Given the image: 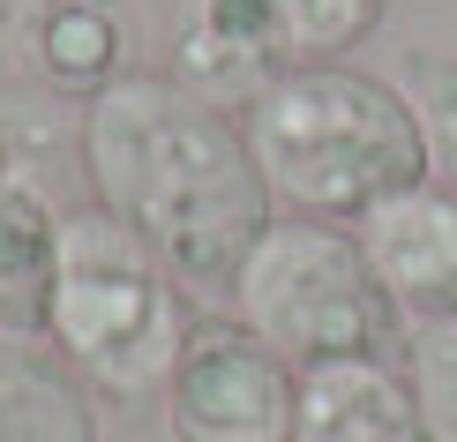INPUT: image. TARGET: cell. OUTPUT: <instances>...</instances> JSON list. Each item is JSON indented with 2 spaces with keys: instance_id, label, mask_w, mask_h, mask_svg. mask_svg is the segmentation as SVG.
I'll return each mask as SVG.
<instances>
[{
  "instance_id": "6da1fadb",
  "label": "cell",
  "mask_w": 457,
  "mask_h": 442,
  "mask_svg": "<svg viewBox=\"0 0 457 442\" xmlns=\"http://www.w3.org/2000/svg\"><path fill=\"white\" fill-rule=\"evenodd\" d=\"M75 150L90 203L143 233L195 300H233L247 247L278 218L233 105H211L173 75L143 68L83 105Z\"/></svg>"
},
{
  "instance_id": "7a4b0ae2",
  "label": "cell",
  "mask_w": 457,
  "mask_h": 442,
  "mask_svg": "<svg viewBox=\"0 0 457 442\" xmlns=\"http://www.w3.org/2000/svg\"><path fill=\"white\" fill-rule=\"evenodd\" d=\"M240 128L270 196L293 218L360 225L375 203L435 180L428 128L397 75H368L345 61H300L255 105H240Z\"/></svg>"
},
{
  "instance_id": "3957f363",
  "label": "cell",
  "mask_w": 457,
  "mask_h": 442,
  "mask_svg": "<svg viewBox=\"0 0 457 442\" xmlns=\"http://www.w3.org/2000/svg\"><path fill=\"white\" fill-rule=\"evenodd\" d=\"M187 330H195V300L165 271L158 247L143 233H128L98 203L68 210L53 307H46V345L90 382V397H105V405L165 397Z\"/></svg>"
},
{
  "instance_id": "277c9868",
  "label": "cell",
  "mask_w": 457,
  "mask_h": 442,
  "mask_svg": "<svg viewBox=\"0 0 457 442\" xmlns=\"http://www.w3.org/2000/svg\"><path fill=\"white\" fill-rule=\"evenodd\" d=\"M233 315L293 368L322 360H405V315L383 293L353 225L330 218H270L233 278Z\"/></svg>"
},
{
  "instance_id": "5b68a950",
  "label": "cell",
  "mask_w": 457,
  "mask_h": 442,
  "mask_svg": "<svg viewBox=\"0 0 457 442\" xmlns=\"http://www.w3.org/2000/svg\"><path fill=\"white\" fill-rule=\"evenodd\" d=\"M165 420L173 442H293L300 368L240 315H195L180 368L165 382Z\"/></svg>"
},
{
  "instance_id": "8992f818",
  "label": "cell",
  "mask_w": 457,
  "mask_h": 442,
  "mask_svg": "<svg viewBox=\"0 0 457 442\" xmlns=\"http://www.w3.org/2000/svg\"><path fill=\"white\" fill-rule=\"evenodd\" d=\"M0 61L53 98H98L143 75L136 0H0Z\"/></svg>"
},
{
  "instance_id": "52a82bcc",
  "label": "cell",
  "mask_w": 457,
  "mask_h": 442,
  "mask_svg": "<svg viewBox=\"0 0 457 442\" xmlns=\"http://www.w3.org/2000/svg\"><path fill=\"white\" fill-rule=\"evenodd\" d=\"M300 61L308 53H300V30H293L285 0H187L165 75L211 105H255Z\"/></svg>"
},
{
  "instance_id": "ba28073f",
  "label": "cell",
  "mask_w": 457,
  "mask_h": 442,
  "mask_svg": "<svg viewBox=\"0 0 457 442\" xmlns=\"http://www.w3.org/2000/svg\"><path fill=\"white\" fill-rule=\"evenodd\" d=\"M368 247L383 293L397 300V315L412 322H457V188L450 180H420L405 196L375 203L353 225Z\"/></svg>"
},
{
  "instance_id": "9c48e42d",
  "label": "cell",
  "mask_w": 457,
  "mask_h": 442,
  "mask_svg": "<svg viewBox=\"0 0 457 442\" xmlns=\"http://www.w3.org/2000/svg\"><path fill=\"white\" fill-rule=\"evenodd\" d=\"M293 442H435L405 360H322L300 368Z\"/></svg>"
},
{
  "instance_id": "30bf717a",
  "label": "cell",
  "mask_w": 457,
  "mask_h": 442,
  "mask_svg": "<svg viewBox=\"0 0 457 442\" xmlns=\"http://www.w3.org/2000/svg\"><path fill=\"white\" fill-rule=\"evenodd\" d=\"M0 442H105L90 382L46 338L0 330Z\"/></svg>"
},
{
  "instance_id": "8fae6325",
  "label": "cell",
  "mask_w": 457,
  "mask_h": 442,
  "mask_svg": "<svg viewBox=\"0 0 457 442\" xmlns=\"http://www.w3.org/2000/svg\"><path fill=\"white\" fill-rule=\"evenodd\" d=\"M61 225H68V210H53V196L37 180L0 188V330L46 338L53 271H61Z\"/></svg>"
},
{
  "instance_id": "7c38bea8",
  "label": "cell",
  "mask_w": 457,
  "mask_h": 442,
  "mask_svg": "<svg viewBox=\"0 0 457 442\" xmlns=\"http://www.w3.org/2000/svg\"><path fill=\"white\" fill-rule=\"evenodd\" d=\"M397 90L412 98V113L428 128L435 180L457 188V53H405L397 61Z\"/></svg>"
},
{
  "instance_id": "4fadbf2b",
  "label": "cell",
  "mask_w": 457,
  "mask_h": 442,
  "mask_svg": "<svg viewBox=\"0 0 457 442\" xmlns=\"http://www.w3.org/2000/svg\"><path fill=\"white\" fill-rule=\"evenodd\" d=\"M405 375H412V397H420L435 442H457V322H412Z\"/></svg>"
},
{
  "instance_id": "5bb4252c",
  "label": "cell",
  "mask_w": 457,
  "mask_h": 442,
  "mask_svg": "<svg viewBox=\"0 0 457 442\" xmlns=\"http://www.w3.org/2000/svg\"><path fill=\"white\" fill-rule=\"evenodd\" d=\"M285 8H293L300 53H308V61H337V53H353V46L375 38L390 0H285Z\"/></svg>"
},
{
  "instance_id": "9a60e30c",
  "label": "cell",
  "mask_w": 457,
  "mask_h": 442,
  "mask_svg": "<svg viewBox=\"0 0 457 442\" xmlns=\"http://www.w3.org/2000/svg\"><path fill=\"white\" fill-rule=\"evenodd\" d=\"M15 180H30V165H23V150H15V128L0 121V188H15Z\"/></svg>"
}]
</instances>
